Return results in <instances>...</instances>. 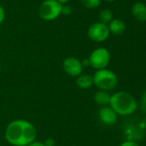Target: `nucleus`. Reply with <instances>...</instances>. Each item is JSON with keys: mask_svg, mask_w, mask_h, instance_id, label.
<instances>
[{"mask_svg": "<svg viewBox=\"0 0 146 146\" xmlns=\"http://www.w3.org/2000/svg\"><path fill=\"white\" fill-rule=\"evenodd\" d=\"M62 67L65 74L71 77H77L83 74V66L82 62L76 57L70 56L66 57L62 63Z\"/></svg>", "mask_w": 146, "mask_h": 146, "instance_id": "nucleus-7", "label": "nucleus"}, {"mask_svg": "<svg viewBox=\"0 0 146 146\" xmlns=\"http://www.w3.org/2000/svg\"><path fill=\"white\" fill-rule=\"evenodd\" d=\"M88 60L91 68L96 70H100L107 68L111 60V55L108 49L99 47L90 53Z\"/></svg>", "mask_w": 146, "mask_h": 146, "instance_id": "nucleus-4", "label": "nucleus"}, {"mask_svg": "<svg viewBox=\"0 0 146 146\" xmlns=\"http://www.w3.org/2000/svg\"><path fill=\"white\" fill-rule=\"evenodd\" d=\"M133 16L140 22L146 21V4L142 2L135 3L132 7Z\"/></svg>", "mask_w": 146, "mask_h": 146, "instance_id": "nucleus-9", "label": "nucleus"}, {"mask_svg": "<svg viewBox=\"0 0 146 146\" xmlns=\"http://www.w3.org/2000/svg\"><path fill=\"white\" fill-rule=\"evenodd\" d=\"M60 4H62V5H65V4H66L70 0H57Z\"/></svg>", "mask_w": 146, "mask_h": 146, "instance_id": "nucleus-22", "label": "nucleus"}, {"mask_svg": "<svg viewBox=\"0 0 146 146\" xmlns=\"http://www.w3.org/2000/svg\"><path fill=\"white\" fill-rule=\"evenodd\" d=\"M0 71H1V63H0Z\"/></svg>", "mask_w": 146, "mask_h": 146, "instance_id": "nucleus-24", "label": "nucleus"}, {"mask_svg": "<svg viewBox=\"0 0 146 146\" xmlns=\"http://www.w3.org/2000/svg\"><path fill=\"white\" fill-rule=\"evenodd\" d=\"M88 37L94 42L102 43L107 40L110 35L108 25L100 21L95 22L90 25L87 31Z\"/></svg>", "mask_w": 146, "mask_h": 146, "instance_id": "nucleus-6", "label": "nucleus"}, {"mask_svg": "<svg viewBox=\"0 0 146 146\" xmlns=\"http://www.w3.org/2000/svg\"><path fill=\"white\" fill-rule=\"evenodd\" d=\"M93 83L101 91L110 92L118 85V77L116 74L108 68L96 70L94 74Z\"/></svg>", "mask_w": 146, "mask_h": 146, "instance_id": "nucleus-3", "label": "nucleus"}, {"mask_svg": "<svg viewBox=\"0 0 146 146\" xmlns=\"http://www.w3.org/2000/svg\"><path fill=\"white\" fill-rule=\"evenodd\" d=\"M93 98H94V101H95V103L96 104L100 105L101 107H104V106L109 105L111 95H110V93L108 92L99 90L98 92H96L94 94Z\"/></svg>", "mask_w": 146, "mask_h": 146, "instance_id": "nucleus-12", "label": "nucleus"}, {"mask_svg": "<svg viewBox=\"0 0 146 146\" xmlns=\"http://www.w3.org/2000/svg\"><path fill=\"white\" fill-rule=\"evenodd\" d=\"M62 10V4L57 0H45L40 6V17L46 21H52L56 20Z\"/></svg>", "mask_w": 146, "mask_h": 146, "instance_id": "nucleus-5", "label": "nucleus"}, {"mask_svg": "<svg viewBox=\"0 0 146 146\" xmlns=\"http://www.w3.org/2000/svg\"><path fill=\"white\" fill-rule=\"evenodd\" d=\"M110 33L114 35H121L126 29V23L120 19H113L108 25Z\"/></svg>", "mask_w": 146, "mask_h": 146, "instance_id": "nucleus-10", "label": "nucleus"}, {"mask_svg": "<svg viewBox=\"0 0 146 146\" xmlns=\"http://www.w3.org/2000/svg\"><path fill=\"white\" fill-rule=\"evenodd\" d=\"M45 146H54L55 145V140L52 138H47L44 142Z\"/></svg>", "mask_w": 146, "mask_h": 146, "instance_id": "nucleus-17", "label": "nucleus"}, {"mask_svg": "<svg viewBox=\"0 0 146 146\" xmlns=\"http://www.w3.org/2000/svg\"><path fill=\"white\" fill-rule=\"evenodd\" d=\"M105 1H107V2H114L116 0H105Z\"/></svg>", "mask_w": 146, "mask_h": 146, "instance_id": "nucleus-23", "label": "nucleus"}, {"mask_svg": "<svg viewBox=\"0 0 146 146\" xmlns=\"http://www.w3.org/2000/svg\"><path fill=\"white\" fill-rule=\"evenodd\" d=\"M141 106L143 110L146 112V91L144 92L142 98H141Z\"/></svg>", "mask_w": 146, "mask_h": 146, "instance_id": "nucleus-18", "label": "nucleus"}, {"mask_svg": "<svg viewBox=\"0 0 146 146\" xmlns=\"http://www.w3.org/2000/svg\"><path fill=\"white\" fill-rule=\"evenodd\" d=\"M4 18H5V11L3 6L0 4V24L3 23V21H4Z\"/></svg>", "mask_w": 146, "mask_h": 146, "instance_id": "nucleus-19", "label": "nucleus"}, {"mask_svg": "<svg viewBox=\"0 0 146 146\" xmlns=\"http://www.w3.org/2000/svg\"><path fill=\"white\" fill-rule=\"evenodd\" d=\"M98 116L100 121L107 126H112L118 121V115L110 106L102 107L98 112Z\"/></svg>", "mask_w": 146, "mask_h": 146, "instance_id": "nucleus-8", "label": "nucleus"}, {"mask_svg": "<svg viewBox=\"0 0 146 146\" xmlns=\"http://www.w3.org/2000/svg\"><path fill=\"white\" fill-rule=\"evenodd\" d=\"M82 64H83V68L84 67H86V66H89V60L88 59H84L83 62H82Z\"/></svg>", "mask_w": 146, "mask_h": 146, "instance_id": "nucleus-21", "label": "nucleus"}, {"mask_svg": "<svg viewBox=\"0 0 146 146\" xmlns=\"http://www.w3.org/2000/svg\"><path fill=\"white\" fill-rule=\"evenodd\" d=\"M109 106L118 115L127 116L137 110L138 103L132 94L126 92H118L111 95Z\"/></svg>", "mask_w": 146, "mask_h": 146, "instance_id": "nucleus-2", "label": "nucleus"}, {"mask_svg": "<svg viewBox=\"0 0 146 146\" xmlns=\"http://www.w3.org/2000/svg\"><path fill=\"white\" fill-rule=\"evenodd\" d=\"M35 127L28 121L17 119L9 122L4 132L6 141L13 146H27L36 139Z\"/></svg>", "mask_w": 146, "mask_h": 146, "instance_id": "nucleus-1", "label": "nucleus"}, {"mask_svg": "<svg viewBox=\"0 0 146 146\" xmlns=\"http://www.w3.org/2000/svg\"><path fill=\"white\" fill-rule=\"evenodd\" d=\"M76 85L77 87L83 90H87L89 89L93 85V77L89 74H82L79 76L77 77L76 80Z\"/></svg>", "mask_w": 146, "mask_h": 146, "instance_id": "nucleus-11", "label": "nucleus"}, {"mask_svg": "<svg viewBox=\"0 0 146 146\" xmlns=\"http://www.w3.org/2000/svg\"><path fill=\"white\" fill-rule=\"evenodd\" d=\"M114 19L113 12L108 9H102L99 14V21L102 23H104L106 25H108V23Z\"/></svg>", "mask_w": 146, "mask_h": 146, "instance_id": "nucleus-13", "label": "nucleus"}, {"mask_svg": "<svg viewBox=\"0 0 146 146\" xmlns=\"http://www.w3.org/2000/svg\"><path fill=\"white\" fill-rule=\"evenodd\" d=\"M27 146H45L44 143L43 142H40V141H33L32 143H30L29 145H28Z\"/></svg>", "mask_w": 146, "mask_h": 146, "instance_id": "nucleus-20", "label": "nucleus"}, {"mask_svg": "<svg viewBox=\"0 0 146 146\" xmlns=\"http://www.w3.org/2000/svg\"><path fill=\"white\" fill-rule=\"evenodd\" d=\"M72 12V9L67 5V4H65V5H62V10H61V14L65 15H71Z\"/></svg>", "mask_w": 146, "mask_h": 146, "instance_id": "nucleus-15", "label": "nucleus"}, {"mask_svg": "<svg viewBox=\"0 0 146 146\" xmlns=\"http://www.w3.org/2000/svg\"><path fill=\"white\" fill-rule=\"evenodd\" d=\"M81 3L87 9H94L101 5L102 0H80Z\"/></svg>", "mask_w": 146, "mask_h": 146, "instance_id": "nucleus-14", "label": "nucleus"}, {"mask_svg": "<svg viewBox=\"0 0 146 146\" xmlns=\"http://www.w3.org/2000/svg\"><path fill=\"white\" fill-rule=\"evenodd\" d=\"M120 146H140V145H139L138 143H136L135 141L127 140V141H125V142L121 143Z\"/></svg>", "mask_w": 146, "mask_h": 146, "instance_id": "nucleus-16", "label": "nucleus"}]
</instances>
